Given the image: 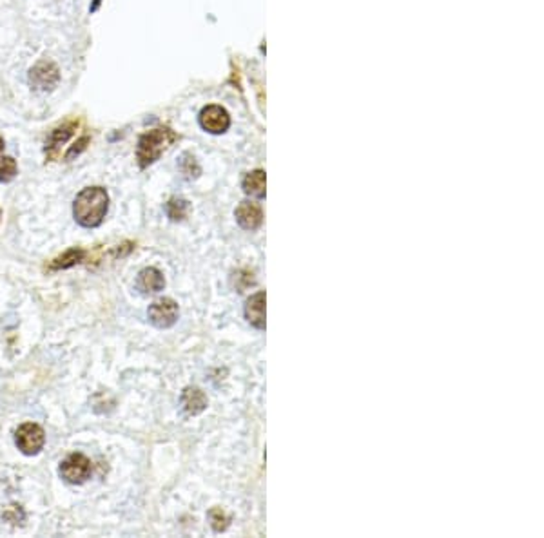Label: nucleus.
<instances>
[{
	"label": "nucleus",
	"mask_w": 544,
	"mask_h": 538,
	"mask_svg": "<svg viewBox=\"0 0 544 538\" xmlns=\"http://www.w3.org/2000/svg\"><path fill=\"white\" fill-rule=\"evenodd\" d=\"M109 209V196L105 189L102 187H88L76 196L75 205H73V214L75 220L82 227H98L104 222L105 214Z\"/></svg>",
	"instance_id": "1"
},
{
	"label": "nucleus",
	"mask_w": 544,
	"mask_h": 538,
	"mask_svg": "<svg viewBox=\"0 0 544 538\" xmlns=\"http://www.w3.org/2000/svg\"><path fill=\"white\" fill-rule=\"evenodd\" d=\"M176 140H178V134L169 127H158V129L143 134L140 138L138 149H136V160H138L140 167L146 169L155 163Z\"/></svg>",
	"instance_id": "2"
},
{
	"label": "nucleus",
	"mask_w": 544,
	"mask_h": 538,
	"mask_svg": "<svg viewBox=\"0 0 544 538\" xmlns=\"http://www.w3.org/2000/svg\"><path fill=\"white\" fill-rule=\"evenodd\" d=\"M60 475L69 484H82L91 477V460L82 453H71L60 464Z\"/></svg>",
	"instance_id": "3"
},
{
	"label": "nucleus",
	"mask_w": 544,
	"mask_h": 538,
	"mask_svg": "<svg viewBox=\"0 0 544 538\" xmlns=\"http://www.w3.org/2000/svg\"><path fill=\"white\" fill-rule=\"evenodd\" d=\"M15 443H17L18 450L24 455H37L44 448L46 443V434L38 424L35 422H25L15 434Z\"/></svg>",
	"instance_id": "4"
},
{
	"label": "nucleus",
	"mask_w": 544,
	"mask_h": 538,
	"mask_svg": "<svg viewBox=\"0 0 544 538\" xmlns=\"http://www.w3.org/2000/svg\"><path fill=\"white\" fill-rule=\"evenodd\" d=\"M147 316L156 328H169L178 319V303L171 297H162L149 306Z\"/></svg>",
	"instance_id": "5"
},
{
	"label": "nucleus",
	"mask_w": 544,
	"mask_h": 538,
	"mask_svg": "<svg viewBox=\"0 0 544 538\" xmlns=\"http://www.w3.org/2000/svg\"><path fill=\"white\" fill-rule=\"evenodd\" d=\"M200 126L211 134H222L229 129L230 116L222 105H207L201 109Z\"/></svg>",
	"instance_id": "6"
},
{
	"label": "nucleus",
	"mask_w": 544,
	"mask_h": 538,
	"mask_svg": "<svg viewBox=\"0 0 544 538\" xmlns=\"http://www.w3.org/2000/svg\"><path fill=\"white\" fill-rule=\"evenodd\" d=\"M59 67L54 66L53 62H47V60L38 62L30 71V84L38 91H51V89H54V85L59 84Z\"/></svg>",
	"instance_id": "7"
},
{
	"label": "nucleus",
	"mask_w": 544,
	"mask_h": 538,
	"mask_svg": "<svg viewBox=\"0 0 544 538\" xmlns=\"http://www.w3.org/2000/svg\"><path fill=\"white\" fill-rule=\"evenodd\" d=\"M78 129V121L71 120V121H66V124H62L60 127H57V129L51 133L49 140H47V145H46V155L49 160H54V158H59L60 155V147L64 145V143L69 140V138L75 134V131Z\"/></svg>",
	"instance_id": "8"
},
{
	"label": "nucleus",
	"mask_w": 544,
	"mask_h": 538,
	"mask_svg": "<svg viewBox=\"0 0 544 538\" xmlns=\"http://www.w3.org/2000/svg\"><path fill=\"white\" fill-rule=\"evenodd\" d=\"M236 222L240 223V227L245 230H256L258 227L264 223V213H261V207L251 201H243L238 205L236 209Z\"/></svg>",
	"instance_id": "9"
},
{
	"label": "nucleus",
	"mask_w": 544,
	"mask_h": 538,
	"mask_svg": "<svg viewBox=\"0 0 544 538\" xmlns=\"http://www.w3.org/2000/svg\"><path fill=\"white\" fill-rule=\"evenodd\" d=\"M245 317L254 328H265V292H258L249 297L247 305H245Z\"/></svg>",
	"instance_id": "10"
},
{
	"label": "nucleus",
	"mask_w": 544,
	"mask_h": 538,
	"mask_svg": "<svg viewBox=\"0 0 544 538\" xmlns=\"http://www.w3.org/2000/svg\"><path fill=\"white\" fill-rule=\"evenodd\" d=\"M136 287L138 290H142L143 294H156L160 290H163L165 287V280H163V274L158 268H143L138 274V280H136Z\"/></svg>",
	"instance_id": "11"
},
{
	"label": "nucleus",
	"mask_w": 544,
	"mask_h": 538,
	"mask_svg": "<svg viewBox=\"0 0 544 538\" xmlns=\"http://www.w3.org/2000/svg\"><path fill=\"white\" fill-rule=\"evenodd\" d=\"M182 408L189 413V415H198L207 408V397L200 388L189 386L182 393Z\"/></svg>",
	"instance_id": "12"
},
{
	"label": "nucleus",
	"mask_w": 544,
	"mask_h": 538,
	"mask_svg": "<svg viewBox=\"0 0 544 538\" xmlns=\"http://www.w3.org/2000/svg\"><path fill=\"white\" fill-rule=\"evenodd\" d=\"M265 187H267V178H265V171L261 169L249 172L243 179V191L252 198H264Z\"/></svg>",
	"instance_id": "13"
},
{
	"label": "nucleus",
	"mask_w": 544,
	"mask_h": 538,
	"mask_svg": "<svg viewBox=\"0 0 544 538\" xmlns=\"http://www.w3.org/2000/svg\"><path fill=\"white\" fill-rule=\"evenodd\" d=\"M85 259V252L82 249H71L60 258H57L53 263L49 265V270H60V268H69L76 263H82Z\"/></svg>",
	"instance_id": "14"
},
{
	"label": "nucleus",
	"mask_w": 544,
	"mask_h": 538,
	"mask_svg": "<svg viewBox=\"0 0 544 538\" xmlns=\"http://www.w3.org/2000/svg\"><path fill=\"white\" fill-rule=\"evenodd\" d=\"M187 210L189 203L185 200H176V198H172V200H169L167 205H165V213H167V216L171 217L172 222H182V220L187 216Z\"/></svg>",
	"instance_id": "15"
},
{
	"label": "nucleus",
	"mask_w": 544,
	"mask_h": 538,
	"mask_svg": "<svg viewBox=\"0 0 544 538\" xmlns=\"http://www.w3.org/2000/svg\"><path fill=\"white\" fill-rule=\"evenodd\" d=\"M17 162L9 156L0 158V184H8L17 176Z\"/></svg>",
	"instance_id": "16"
},
{
	"label": "nucleus",
	"mask_w": 544,
	"mask_h": 538,
	"mask_svg": "<svg viewBox=\"0 0 544 538\" xmlns=\"http://www.w3.org/2000/svg\"><path fill=\"white\" fill-rule=\"evenodd\" d=\"M209 518H211V524H213L214 531H225L227 526H229V517H227V515L223 513L220 508L213 509V511L209 513Z\"/></svg>",
	"instance_id": "17"
},
{
	"label": "nucleus",
	"mask_w": 544,
	"mask_h": 538,
	"mask_svg": "<svg viewBox=\"0 0 544 538\" xmlns=\"http://www.w3.org/2000/svg\"><path fill=\"white\" fill-rule=\"evenodd\" d=\"M88 142H89V138H88V136H82V138H80L78 142H76L75 145L71 147V149L67 150L66 160H73V158H75V156H78L80 153H82V150L85 149V143H88Z\"/></svg>",
	"instance_id": "18"
},
{
	"label": "nucleus",
	"mask_w": 544,
	"mask_h": 538,
	"mask_svg": "<svg viewBox=\"0 0 544 538\" xmlns=\"http://www.w3.org/2000/svg\"><path fill=\"white\" fill-rule=\"evenodd\" d=\"M100 2L102 0H95V2H93V6H91V11H97L98 6H100Z\"/></svg>",
	"instance_id": "19"
},
{
	"label": "nucleus",
	"mask_w": 544,
	"mask_h": 538,
	"mask_svg": "<svg viewBox=\"0 0 544 538\" xmlns=\"http://www.w3.org/2000/svg\"><path fill=\"white\" fill-rule=\"evenodd\" d=\"M2 150H4V140L0 138V155H2Z\"/></svg>",
	"instance_id": "20"
},
{
	"label": "nucleus",
	"mask_w": 544,
	"mask_h": 538,
	"mask_svg": "<svg viewBox=\"0 0 544 538\" xmlns=\"http://www.w3.org/2000/svg\"><path fill=\"white\" fill-rule=\"evenodd\" d=\"M0 216H2V213H0Z\"/></svg>",
	"instance_id": "21"
}]
</instances>
